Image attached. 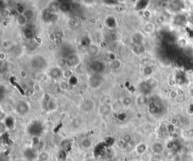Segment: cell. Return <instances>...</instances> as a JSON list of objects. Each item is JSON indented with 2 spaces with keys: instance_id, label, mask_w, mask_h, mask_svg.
<instances>
[{
  "instance_id": "8fae6325",
  "label": "cell",
  "mask_w": 193,
  "mask_h": 161,
  "mask_svg": "<svg viewBox=\"0 0 193 161\" xmlns=\"http://www.w3.org/2000/svg\"><path fill=\"white\" fill-rule=\"evenodd\" d=\"M111 108H110L109 105H103L100 108V112L103 115H109L110 113Z\"/></svg>"
},
{
  "instance_id": "ba28073f",
  "label": "cell",
  "mask_w": 193,
  "mask_h": 161,
  "mask_svg": "<svg viewBox=\"0 0 193 161\" xmlns=\"http://www.w3.org/2000/svg\"><path fill=\"white\" fill-rule=\"evenodd\" d=\"M50 75L55 79L60 78L62 75L61 70L59 68H53L50 71Z\"/></svg>"
},
{
  "instance_id": "44dd1931",
  "label": "cell",
  "mask_w": 193,
  "mask_h": 161,
  "mask_svg": "<svg viewBox=\"0 0 193 161\" xmlns=\"http://www.w3.org/2000/svg\"><path fill=\"white\" fill-rule=\"evenodd\" d=\"M23 14L25 15V17H27V20L28 19H31L32 17H33V12H32L31 10H28V11H26V12H24V13H23Z\"/></svg>"
},
{
  "instance_id": "8992f818",
  "label": "cell",
  "mask_w": 193,
  "mask_h": 161,
  "mask_svg": "<svg viewBox=\"0 0 193 161\" xmlns=\"http://www.w3.org/2000/svg\"><path fill=\"white\" fill-rule=\"evenodd\" d=\"M140 90L142 93L143 94H147V93H149L152 90V88L150 87V85L149 84L148 82H144V83H142L140 84Z\"/></svg>"
},
{
  "instance_id": "4fadbf2b",
  "label": "cell",
  "mask_w": 193,
  "mask_h": 161,
  "mask_svg": "<svg viewBox=\"0 0 193 161\" xmlns=\"http://www.w3.org/2000/svg\"><path fill=\"white\" fill-rule=\"evenodd\" d=\"M93 103L90 100H88V101H85L84 102L83 105H82V108H83L85 111H90L93 108Z\"/></svg>"
},
{
  "instance_id": "7a4b0ae2",
  "label": "cell",
  "mask_w": 193,
  "mask_h": 161,
  "mask_svg": "<svg viewBox=\"0 0 193 161\" xmlns=\"http://www.w3.org/2000/svg\"><path fill=\"white\" fill-rule=\"evenodd\" d=\"M30 111V106L25 101H19L16 105V111L20 115H25Z\"/></svg>"
},
{
  "instance_id": "7c38bea8",
  "label": "cell",
  "mask_w": 193,
  "mask_h": 161,
  "mask_svg": "<svg viewBox=\"0 0 193 161\" xmlns=\"http://www.w3.org/2000/svg\"><path fill=\"white\" fill-rule=\"evenodd\" d=\"M149 3V0H138V2L136 4V9H143L146 8L147 4Z\"/></svg>"
},
{
  "instance_id": "9a60e30c",
  "label": "cell",
  "mask_w": 193,
  "mask_h": 161,
  "mask_svg": "<svg viewBox=\"0 0 193 161\" xmlns=\"http://www.w3.org/2000/svg\"><path fill=\"white\" fill-rule=\"evenodd\" d=\"M38 160L39 161H48L49 160V154L45 151L40 153L38 156Z\"/></svg>"
},
{
  "instance_id": "ffe728a7",
  "label": "cell",
  "mask_w": 193,
  "mask_h": 161,
  "mask_svg": "<svg viewBox=\"0 0 193 161\" xmlns=\"http://www.w3.org/2000/svg\"><path fill=\"white\" fill-rule=\"evenodd\" d=\"M122 140L126 143H130L132 140V136L129 134H126L122 137Z\"/></svg>"
},
{
  "instance_id": "d4e9b609",
  "label": "cell",
  "mask_w": 193,
  "mask_h": 161,
  "mask_svg": "<svg viewBox=\"0 0 193 161\" xmlns=\"http://www.w3.org/2000/svg\"><path fill=\"white\" fill-rule=\"evenodd\" d=\"M84 2H85L86 3H91L93 2V0H84Z\"/></svg>"
},
{
  "instance_id": "52a82bcc",
  "label": "cell",
  "mask_w": 193,
  "mask_h": 161,
  "mask_svg": "<svg viewBox=\"0 0 193 161\" xmlns=\"http://www.w3.org/2000/svg\"><path fill=\"white\" fill-rule=\"evenodd\" d=\"M152 151L155 154H162L164 151V146L162 143L155 142L152 145Z\"/></svg>"
},
{
  "instance_id": "ac0fdd59",
  "label": "cell",
  "mask_w": 193,
  "mask_h": 161,
  "mask_svg": "<svg viewBox=\"0 0 193 161\" xmlns=\"http://www.w3.org/2000/svg\"><path fill=\"white\" fill-rule=\"evenodd\" d=\"M23 34H24V36H25L27 39H29V38H32V37L33 36V32L32 30H30V29H26L25 32H23Z\"/></svg>"
},
{
  "instance_id": "3957f363",
  "label": "cell",
  "mask_w": 193,
  "mask_h": 161,
  "mask_svg": "<svg viewBox=\"0 0 193 161\" xmlns=\"http://www.w3.org/2000/svg\"><path fill=\"white\" fill-rule=\"evenodd\" d=\"M23 156L27 160L30 161H35L38 157L36 150L33 148H27L23 151Z\"/></svg>"
},
{
  "instance_id": "e0dca14e",
  "label": "cell",
  "mask_w": 193,
  "mask_h": 161,
  "mask_svg": "<svg viewBox=\"0 0 193 161\" xmlns=\"http://www.w3.org/2000/svg\"><path fill=\"white\" fill-rule=\"evenodd\" d=\"M59 9H60V10H61L62 12H68V11L70 9V4L67 3V2H64V3L61 4V5H60Z\"/></svg>"
},
{
  "instance_id": "603a6c76",
  "label": "cell",
  "mask_w": 193,
  "mask_h": 161,
  "mask_svg": "<svg viewBox=\"0 0 193 161\" xmlns=\"http://www.w3.org/2000/svg\"><path fill=\"white\" fill-rule=\"evenodd\" d=\"M54 106H55V103L53 101V100H50V101L48 102V107L49 109L50 110L54 109Z\"/></svg>"
},
{
  "instance_id": "5bb4252c",
  "label": "cell",
  "mask_w": 193,
  "mask_h": 161,
  "mask_svg": "<svg viewBox=\"0 0 193 161\" xmlns=\"http://www.w3.org/2000/svg\"><path fill=\"white\" fill-rule=\"evenodd\" d=\"M147 149V145H146L144 143H141V144H140L137 145L136 150V152L138 153V154L142 155V154H143L144 152H146Z\"/></svg>"
},
{
  "instance_id": "6da1fadb",
  "label": "cell",
  "mask_w": 193,
  "mask_h": 161,
  "mask_svg": "<svg viewBox=\"0 0 193 161\" xmlns=\"http://www.w3.org/2000/svg\"><path fill=\"white\" fill-rule=\"evenodd\" d=\"M27 132L30 136L37 137V136H41L43 133V126L41 122L35 121L29 125L27 127Z\"/></svg>"
},
{
  "instance_id": "277c9868",
  "label": "cell",
  "mask_w": 193,
  "mask_h": 161,
  "mask_svg": "<svg viewBox=\"0 0 193 161\" xmlns=\"http://www.w3.org/2000/svg\"><path fill=\"white\" fill-rule=\"evenodd\" d=\"M102 82H103L102 78L99 75H94L90 78L89 84H90L91 87L96 89V88H98L102 84Z\"/></svg>"
},
{
  "instance_id": "30bf717a",
  "label": "cell",
  "mask_w": 193,
  "mask_h": 161,
  "mask_svg": "<svg viewBox=\"0 0 193 161\" xmlns=\"http://www.w3.org/2000/svg\"><path fill=\"white\" fill-rule=\"evenodd\" d=\"M27 21V18L25 17V15L23 14H20L17 15V22L19 25L20 26H24L26 24Z\"/></svg>"
},
{
  "instance_id": "484cf974",
  "label": "cell",
  "mask_w": 193,
  "mask_h": 161,
  "mask_svg": "<svg viewBox=\"0 0 193 161\" xmlns=\"http://www.w3.org/2000/svg\"><path fill=\"white\" fill-rule=\"evenodd\" d=\"M35 161H39V160H35Z\"/></svg>"
},
{
  "instance_id": "7402d4cb",
  "label": "cell",
  "mask_w": 193,
  "mask_h": 161,
  "mask_svg": "<svg viewBox=\"0 0 193 161\" xmlns=\"http://www.w3.org/2000/svg\"><path fill=\"white\" fill-rule=\"evenodd\" d=\"M123 104L125 105H126V106L130 105L131 104V99L130 97H128V96H127V97L124 98Z\"/></svg>"
},
{
  "instance_id": "9c48e42d",
  "label": "cell",
  "mask_w": 193,
  "mask_h": 161,
  "mask_svg": "<svg viewBox=\"0 0 193 161\" xmlns=\"http://www.w3.org/2000/svg\"><path fill=\"white\" fill-rule=\"evenodd\" d=\"M81 146L84 149H89L92 146V141L91 139L85 138L81 142Z\"/></svg>"
},
{
  "instance_id": "cb8c5ba5",
  "label": "cell",
  "mask_w": 193,
  "mask_h": 161,
  "mask_svg": "<svg viewBox=\"0 0 193 161\" xmlns=\"http://www.w3.org/2000/svg\"><path fill=\"white\" fill-rule=\"evenodd\" d=\"M118 0H106V2L109 4H112V3H115Z\"/></svg>"
},
{
  "instance_id": "d6986e66",
  "label": "cell",
  "mask_w": 193,
  "mask_h": 161,
  "mask_svg": "<svg viewBox=\"0 0 193 161\" xmlns=\"http://www.w3.org/2000/svg\"><path fill=\"white\" fill-rule=\"evenodd\" d=\"M112 69H118L120 68V66H121V63H120V61H118V60H114L112 63Z\"/></svg>"
},
{
  "instance_id": "5b68a950",
  "label": "cell",
  "mask_w": 193,
  "mask_h": 161,
  "mask_svg": "<svg viewBox=\"0 0 193 161\" xmlns=\"http://www.w3.org/2000/svg\"><path fill=\"white\" fill-rule=\"evenodd\" d=\"M79 56H78V55H75V54H73V55H71V56H70V57L68 58V60H67V64H69V65L70 66H77L79 63Z\"/></svg>"
},
{
  "instance_id": "2e32d148",
  "label": "cell",
  "mask_w": 193,
  "mask_h": 161,
  "mask_svg": "<svg viewBox=\"0 0 193 161\" xmlns=\"http://www.w3.org/2000/svg\"><path fill=\"white\" fill-rule=\"evenodd\" d=\"M154 30V26L152 23H147L144 26V31L146 32V33H152L153 32Z\"/></svg>"
}]
</instances>
